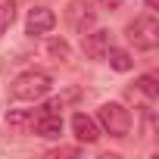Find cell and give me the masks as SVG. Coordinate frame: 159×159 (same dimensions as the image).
Wrapping results in <instances>:
<instances>
[{"label":"cell","instance_id":"7a4b0ae2","mask_svg":"<svg viewBox=\"0 0 159 159\" xmlns=\"http://www.w3.org/2000/svg\"><path fill=\"white\" fill-rule=\"evenodd\" d=\"M125 34H128V41H131L137 50H153V47L159 44V22H156L153 10L143 13V16H137V19L125 28Z\"/></svg>","mask_w":159,"mask_h":159},{"label":"cell","instance_id":"5bb4252c","mask_svg":"<svg viewBox=\"0 0 159 159\" xmlns=\"http://www.w3.org/2000/svg\"><path fill=\"white\" fill-rule=\"evenodd\" d=\"M100 7H106V10H116V7H122V0H97Z\"/></svg>","mask_w":159,"mask_h":159},{"label":"cell","instance_id":"7c38bea8","mask_svg":"<svg viewBox=\"0 0 159 159\" xmlns=\"http://www.w3.org/2000/svg\"><path fill=\"white\" fill-rule=\"evenodd\" d=\"M137 91H140L147 100H156V97H159V88H156V78H153V75L137 78Z\"/></svg>","mask_w":159,"mask_h":159},{"label":"cell","instance_id":"52a82bcc","mask_svg":"<svg viewBox=\"0 0 159 159\" xmlns=\"http://www.w3.org/2000/svg\"><path fill=\"white\" fill-rule=\"evenodd\" d=\"M109 47H112V34H109V31H94V34H88V31H84L81 50H84L91 59H103Z\"/></svg>","mask_w":159,"mask_h":159},{"label":"cell","instance_id":"9c48e42d","mask_svg":"<svg viewBox=\"0 0 159 159\" xmlns=\"http://www.w3.org/2000/svg\"><path fill=\"white\" fill-rule=\"evenodd\" d=\"M7 125L22 134L28 125H34V112H31V109H10V112H7Z\"/></svg>","mask_w":159,"mask_h":159},{"label":"cell","instance_id":"6da1fadb","mask_svg":"<svg viewBox=\"0 0 159 159\" xmlns=\"http://www.w3.org/2000/svg\"><path fill=\"white\" fill-rule=\"evenodd\" d=\"M50 88H53L50 75L31 69V72H22L19 78H13V84H10V100H16V103H34V100L47 97Z\"/></svg>","mask_w":159,"mask_h":159},{"label":"cell","instance_id":"30bf717a","mask_svg":"<svg viewBox=\"0 0 159 159\" xmlns=\"http://www.w3.org/2000/svg\"><path fill=\"white\" fill-rule=\"evenodd\" d=\"M103 59H109V66H112L116 72H128V69H134V59H131L125 50H119V47H109Z\"/></svg>","mask_w":159,"mask_h":159},{"label":"cell","instance_id":"9a60e30c","mask_svg":"<svg viewBox=\"0 0 159 159\" xmlns=\"http://www.w3.org/2000/svg\"><path fill=\"white\" fill-rule=\"evenodd\" d=\"M147 7H150V10H156V7H159V0H147Z\"/></svg>","mask_w":159,"mask_h":159},{"label":"cell","instance_id":"5b68a950","mask_svg":"<svg viewBox=\"0 0 159 159\" xmlns=\"http://www.w3.org/2000/svg\"><path fill=\"white\" fill-rule=\"evenodd\" d=\"M53 25H56V16H53V10H47V7H31V10H28V22H25V31H28L31 38L53 31Z\"/></svg>","mask_w":159,"mask_h":159},{"label":"cell","instance_id":"277c9868","mask_svg":"<svg viewBox=\"0 0 159 159\" xmlns=\"http://www.w3.org/2000/svg\"><path fill=\"white\" fill-rule=\"evenodd\" d=\"M94 19H97V13L91 10L88 0H72V3L66 7V22H69V28L75 34H84L94 25Z\"/></svg>","mask_w":159,"mask_h":159},{"label":"cell","instance_id":"4fadbf2b","mask_svg":"<svg viewBox=\"0 0 159 159\" xmlns=\"http://www.w3.org/2000/svg\"><path fill=\"white\" fill-rule=\"evenodd\" d=\"M50 53L59 59H69V44L66 41H50Z\"/></svg>","mask_w":159,"mask_h":159},{"label":"cell","instance_id":"ba28073f","mask_svg":"<svg viewBox=\"0 0 159 159\" xmlns=\"http://www.w3.org/2000/svg\"><path fill=\"white\" fill-rule=\"evenodd\" d=\"M34 131L41 134V137H59L62 134V119H59V112H44L38 122H34Z\"/></svg>","mask_w":159,"mask_h":159},{"label":"cell","instance_id":"8992f818","mask_svg":"<svg viewBox=\"0 0 159 159\" xmlns=\"http://www.w3.org/2000/svg\"><path fill=\"white\" fill-rule=\"evenodd\" d=\"M72 131H75V137L81 143H97L100 140V125L91 116H84V112H75L72 116Z\"/></svg>","mask_w":159,"mask_h":159},{"label":"cell","instance_id":"3957f363","mask_svg":"<svg viewBox=\"0 0 159 159\" xmlns=\"http://www.w3.org/2000/svg\"><path fill=\"white\" fill-rule=\"evenodd\" d=\"M97 119H100V128L109 131L112 137H125L131 131V112L122 103H103L100 112H97Z\"/></svg>","mask_w":159,"mask_h":159},{"label":"cell","instance_id":"8fae6325","mask_svg":"<svg viewBox=\"0 0 159 159\" xmlns=\"http://www.w3.org/2000/svg\"><path fill=\"white\" fill-rule=\"evenodd\" d=\"M13 19H16V3L13 0H0V34H7Z\"/></svg>","mask_w":159,"mask_h":159}]
</instances>
